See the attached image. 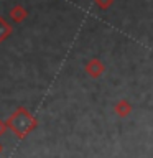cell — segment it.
<instances>
[{
    "instance_id": "6da1fadb",
    "label": "cell",
    "mask_w": 153,
    "mask_h": 158,
    "mask_svg": "<svg viewBox=\"0 0 153 158\" xmlns=\"http://www.w3.org/2000/svg\"><path fill=\"white\" fill-rule=\"evenodd\" d=\"M5 123H7L8 130H12L15 133V137H18V138H25L38 125L36 118H35L25 107H17V110L5 120Z\"/></svg>"
},
{
    "instance_id": "7a4b0ae2",
    "label": "cell",
    "mask_w": 153,
    "mask_h": 158,
    "mask_svg": "<svg viewBox=\"0 0 153 158\" xmlns=\"http://www.w3.org/2000/svg\"><path fill=\"white\" fill-rule=\"evenodd\" d=\"M84 71L87 73V76L97 79V77H101L102 74H104V71H105V66H104V63H102L99 58H92V59H89V61L86 63Z\"/></svg>"
},
{
    "instance_id": "3957f363",
    "label": "cell",
    "mask_w": 153,
    "mask_h": 158,
    "mask_svg": "<svg viewBox=\"0 0 153 158\" xmlns=\"http://www.w3.org/2000/svg\"><path fill=\"white\" fill-rule=\"evenodd\" d=\"M10 20H12L13 23H22L25 22V18L28 17V10L23 7V5H15V7H12V10H10Z\"/></svg>"
},
{
    "instance_id": "277c9868",
    "label": "cell",
    "mask_w": 153,
    "mask_h": 158,
    "mask_svg": "<svg viewBox=\"0 0 153 158\" xmlns=\"http://www.w3.org/2000/svg\"><path fill=\"white\" fill-rule=\"evenodd\" d=\"M132 110H133V107H132V104L127 101V99H120L117 104H115V114L118 117H128L132 114Z\"/></svg>"
},
{
    "instance_id": "5b68a950",
    "label": "cell",
    "mask_w": 153,
    "mask_h": 158,
    "mask_svg": "<svg viewBox=\"0 0 153 158\" xmlns=\"http://www.w3.org/2000/svg\"><path fill=\"white\" fill-rule=\"evenodd\" d=\"M12 31H13L12 25H10L3 17H0V43L5 41V40H7L10 35H12Z\"/></svg>"
},
{
    "instance_id": "8992f818",
    "label": "cell",
    "mask_w": 153,
    "mask_h": 158,
    "mask_svg": "<svg viewBox=\"0 0 153 158\" xmlns=\"http://www.w3.org/2000/svg\"><path fill=\"white\" fill-rule=\"evenodd\" d=\"M94 3H96L101 10H107L109 7H112L114 0H94Z\"/></svg>"
},
{
    "instance_id": "52a82bcc",
    "label": "cell",
    "mask_w": 153,
    "mask_h": 158,
    "mask_svg": "<svg viewBox=\"0 0 153 158\" xmlns=\"http://www.w3.org/2000/svg\"><path fill=\"white\" fill-rule=\"evenodd\" d=\"M8 128H7V123H5L3 120H0V137L5 135V132H7Z\"/></svg>"
},
{
    "instance_id": "ba28073f",
    "label": "cell",
    "mask_w": 153,
    "mask_h": 158,
    "mask_svg": "<svg viewBox=\"0 0 153 158\" xmlns=\"http://www.w3.org/2000/svg\"><path fill=\"white\" fill-rule=\"evenodd\" d=\"M3 152V145H2V142H0V153Z\"/></svg>"
}]
</instances>
